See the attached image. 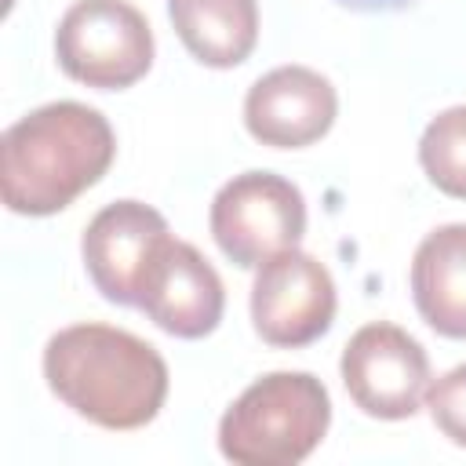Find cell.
<instances>
[{"mask_svg": "<svg viewBox=\"0 0 466 466\" xmlns=\"http://www.w3.org/2000/svg\"><path fill=\"white\" fill-rule=\"evenodd\" d=\"M411 299L437 335L466 339V222L422 237L411 258Z\"/></svg>", "mask_w": 466, "mask_h": 466, "instance_id": "cell-11", "label": "cell"}, {"mask_svg": "<svg viewBox=\"0 0 466 466\" xmlns=\"http://www.w3.org/2000/svg\"><path fill=\"white\" fill-rule=\"evenodd\" d=\"M419 164L441 193L466 200V106H451L426 124Z\"/></svg>", "mask_w": 466, "mask_h": 466, "instance_id": "cell-13", "label": "cell"}, {"mask_svg": "<svg viewBox=\"0 0 466 466\" xmlns=\"http://www.w3.org/2000/svg\"><path fill=\"white\" fill-rule=\"evenodd\" d=\"M426 408L433 426L459 448H466V364L444 371L426 390Z\"/></svg>", "mask_w": 466, "mask_h": 466, "instance_id": "cell-14", "label": "cell"}, {"mask_svg": "<svg viewBox=\"0 0 466 466\" xmlns=\"http://www.w3.org/2000/svg\"><path fill=\"white\" fill-rule=\"evenodd\" d=\"M167 237L171 233L164 215L142 200H116L102 208L87 222L84 244H80L87 277L102 291V299L116 306H135L142 273L153 251L160 248V240Z\"/></svg>", "mask_w": 466, "mask_h": 466, "instance_id": "cell-10", "label": "cell"}, {"mask_svg": "<svg viewBox=\"0 0 466 466\" xmlns=\"http://www.w3.org/2000/svg\"><path fill=\"white\" fill-rule=\"evenodd\" d=\"M160 331L175 339H204L218 328L226 291L215 266L186 240H160L135 302Z\"/></svg>", "mask_w": 466, "mask_h": 466, "instance_id": "cell-8", "label": "cell"}, {"mask_svg": "<svg viewBox=\"0 0 466 466\" xmlns=\"http://www.w3.org/2000/svg\"><path fill=\"white\" fill-rule=\"evenodd\" d=\"M335 320V280L306 251L288 248L266 258L251 284V324L262 342L299 350L317 342Z\"/></svg>", "mask_w": 466, "mask_h": 466, "instance_id": "cell-7", "label": "cell"}, {"mask_svg": "<svg viewBox=\"0 0 466 466\" xmlns=\"http://www.w3.org/2000/svg\"><path fill=\"white\" fill-rule=\"evenodd\" d=\"M335 4L353 7V11H400V7H408L415 0H335Z\"/></svg>", "mask_w": 466, "mask_h": 466, "instance_id": "cell-15", "label": "cell"}, {"mask_svg": "<svg viewBox=\"0 0 466 466\" xmlns=\"http://www.w3.org/2000/svg\"><path fill=\"white\" fill-rule=\"evenodd\" d=\"M44 379L80 419L102 430L153 422L167 397V364L138 335L109 324H73L47 339Z\"/></svg>", "mask_w": 466, "mask_h": 466, "instance_id": "cell-1", "label": "cell"}, {"mask_svg": "<svg viewBox=\"0 0 466 466\" xmlns=\"http://www.w3.org/2000/svg\"><path fill=\"white\" fill-rule=\"evenodd\" d=\"M306 233V200L295 182L273 171H244L211 200V237L222 255L244 269L299 248Z\"/></svg>", "mask_w": 466, "mask_h": 466, "instance_id": "cell-5", "label": "cell"}, {"mask_svg": "<svg viewBox=\"0 0 466 466\" xmlns=\"http://www.w3.org/2000/svg\"><path fill=\"white\" fill-rule=\"evenodd\" d=\"M342 386L371 419H408L430 390V357L397 324H364L342 350Z\"/></svg>", "mask_w": 466, "mask_h": 466, "instance_id": "cell-6", "label": "cell"}, {"mask_svg": "<svg viewBox=\"0 0 466 466\" xmlns=\"http://www.w3.org/2000/svg\"><path fill=\"white\" fill-rule=\"evenodd\" d=\"M62 73L95 91H124L153 66V29L127 0H76L55 29Z\"/></svg>", "mask_w": 466, "mask_h": 466, "instance_id": "cell-4", "label": "cell"}, {"mask_svg": "<svg viewBox=\"0 0 466 466\" xmlns=\"http://www.w3.org/2000/svg\"><path fill=\"white\" fill-rule=\"evenodd\" d=\"M331 422V400L309 371L255 379L218 422V451L233 466H295L313 455Z\"/></svg>", "mask_w": 466, "mask_h": 466, "instance_id": "cell-3", "label": "cell"}, {"mask_svg": "<svg viewBox=\"0 0 466 466\" xmlns=\"http://www.w3.org/2000/svg\"><path fill=\"white\" fill-rule=\"evenodd\" d=\"M339 95L328 76L309 66H280L258 76L244 98V127L273 149H302L335 124Z\"/></svg>", "mask_w": 466, "mask_h": 466, "instance_id": "cell-9", "label": "cell"}, {"mask_svg": "<svg viewBox=\"0 0 466 466\" xmlns=\"http://www.w3.org/2000/svg\"><path fill=\"white\" fill-rule=\"evenodd\" d=\"M167 15L186 51L211 69L240 66L258 44L255 0H167Z\"/></svg>", "mask_w": 466, "mask_h": 466, "instance_id": "cell-12", "label": "cell"}, {"mask_svg": "<svg viewBox=\"0 0 466 466\" xmlns=\"http://www.w3.org/2000/svg\"><path fill=\"white\" fill-rule=\"evenodd\" d=\"M116 157L109 120L84 102H47L0 138V197L15 215H55L91 189Z\"/></svg>", "mask_w": 466, "mask_h": 466, "instance_id": "cell-2", "label": "cell"}]
</instances>
